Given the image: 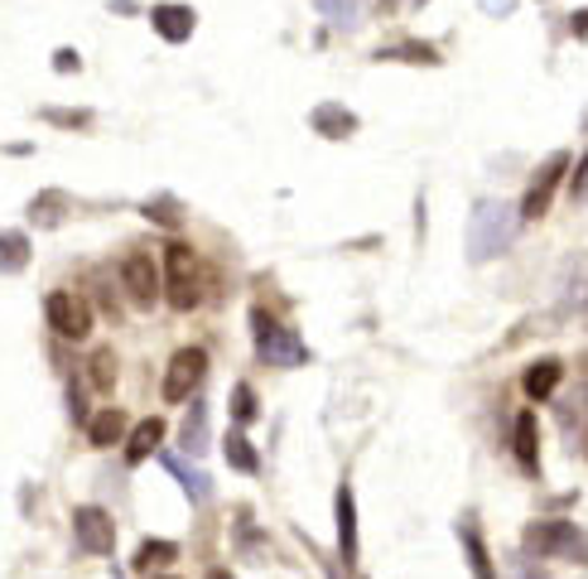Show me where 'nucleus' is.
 <instances>
[{
	"instance_id": "obj_1",
	"label": "nucleus",
	"mask_w": 588,
	"mask_h": 579,
	"mask_svg": "<svg viewBox=\"0 0 588 579\" xmlns=\"http://www.w3.org/2000/svg\"><path fill=\"white\" fill-rule=\"evenodd\" d=\"M516 228H521V208L502 199H483L473 208V218H468V256L473 261L502 256L516 242Z\"/></svg>"
},
{
	"instance_id": "obj_38",
	"label": "nucleus",
	"mask_w": 588,
	"mask_h": 579,
	"mask_svg": "<svg viewBox=\"0 0 588 579\" xmlns=\"http://www.w3.org/2000/svg\"><path fill=\"white\" fill-rule=\"evenodd\" d=\"M574 34H588V10H579V15H574Z\"/></svg>"
},
{
	"instance_id": "obj_6",
	"label": "nucleus",
	"mask_w": 588,
	"mask_h": 579,
	"mask_svg": "<svg viewBox=\"0 0 588 579\" xmlns=\"http://www.w3.org/2000/svg\"><path fill=\"white\" fill-rule=\"evenodd\" d=\"M208 377V352L203 348H179L165 367V381H159V397H165V406H183L193 401V391L203 387Z\"/></svg>"
},
{
	"instance_id": "obj_3",
	"label": "nucleus",
	"mask_w": 588,
	"mask_h": 579,
	"mask_svg": "<svg viewBox=\"0 0 588 579\" xmlns=\"http://www.w3.org/2000/svg\"><path fill=\"white\" fill-rule=\"evenodd\" d=\"M165 295H169V309H198L203 299V266H198V252L189 242H169L165 246Z\"/></svg>"
},
{
	"instance_id": "obj_36",
	"label": "nucleus",
	"mask_w": 588,
	"mask_h": 579,
	"mask_svg": "<svg viewBox=\"0 0 588 579\" xmlns=\"http://www.w3.org/2000/svg\"><path fill=\"white\" fill-rule=\"evenodd\" d=\"M516 579H550V575H545V570H540V565H531V560H521V565H516Z\"/></svg>"
},
{
	"instance_id": "obj_16",
	"label": "nucleus",
	"mask_w": 588,
	"mask_h": 579,
	"mask_svg": "<svg viewBox=\"0 0 588 579\" xmlns=\"http://www.w3.org/2000/svg\"><path fill=\"white\" fill-rule=\"evenodd\" d=\"M588 305V256H574L565 271H559V314L584 309Z\"/></svg>"
},
{
	"instance_id": "obj_24",
	"label": "nucleus",
	"mask_w": 588,
	"mask_h": 579,
	"mask_svg": "<svg viewBox=\"0 0 588 579\" xmlns=\"http://www.w3.org/2000/svg\"><path fill=\"white\" fill-rule=\"evenodd\" d=\"M559 425H565L569 440H579V434L588 430V387H579L565 406H559Z\"/></svg>"
},
{
	"instance_id": "obj_35",
	"label": "nucleus",
	"mask_w": 588,
	"mask_h": 579,
	"mask_svg": "<svg viewBox=\"0 0 588 579\" xmlns=\"http://www.w3.org/2000/svg\"><path fill=\"white\" fill-rule=\"evenodd\" d=\"M477 6H483L487 15H506V10H516V0H477Z\"/></svg>"
},
{
	"instance_id": "obj_5",
	"label": "nucleus",
	"mask_w": 588,
	"mask_h": 579,
	"mask_svg": "<svg viewBox=\"0 0 588 579\" xmlns=\"http://www.w3.org/2000/svg\"><path fill=\"white\" fill-rule=\"evenodd\" d=\"M122 295L130 299V309L150 314L159 305V295H165V275H159L155 256L145 252V246H130V256L122 261Z\"/></svg>"
},
{
	"instance_id": "obj_7",
	"label": "nucleus",
	"mask_w": 588,
	"mask_h": 579,
	"mask_svg": "<svg viewBox=\"0 0 588 579\" xmlns=\"http://www.w3.org/2000/svg\"><path fill=\"white\" fill-rule=\"evenodd\" d=\"M44 314H49V328L59 338H69V344H83V338L92 334V319H97V314H92V305L83 295H77V290H53L49 295V305H44Z\"/></svg>"
},
{
	"instance_id": "obj_11",
	"label": "nucleus",
	"mask_w": 588,
	"mask_h": 579,
	"mask_svg": "<svg viewBox=\"0 0 588 579\" xmlns=\"http://www.w3.org/2000/svg\"><path fill=\"white\" fill-rule=\"evenodd\" d=\"M150 20H155V34L169 39V44H189V39H193V24H198L193 6H155Z\"/></svg>"
},
{
	"instance_id": "obj_15",
	"label": "nucleus",
	"mask_w": 588,
	"mask_h": 579,
	"mask_svg": "<svg viewBox=\"0 0 588 579\" xmlns=\"http://www.w3.org/2000/svg\"><path fill=\"white\" fill-rule=\"evenodd\" d=\"M333 512H338V556L343 565H357V507H353V488H338L333 497Z\"/></svg>"
},
{
	"instance_id": "obj_23",
	"label": "nucleus",
	"mask_w": 588,
	"mask_h": 579,
	"mask_svg": "<svg viewBox=\"0 0 588 579\" xmlns=\"http://www.w3.org/2000/svg\"><path fill=\"white\" fill-rule=\"evenodd\" d=\"M30 266V236L24 232H0V271L15 275Z\"/></svg>"
},
{
	"instance_id": "obj_25",
	"label": "nucleus",
	"mask_w": 588,
	"mask_h": 579,
	"mask_svg": "<svg viewBox=\"0 0 588 579\" xmlns=\"http://www.w3.org/2000/svg\"><path fill=\"white\" fill-rule=\"evenodd\" d=\"M63 208H69V199H63V193H53V189H44V193H39V199L30 203V222H34V228H59V222H63Z\"/></svg>"
},
{
	"instance_id": "obj_20",
	"label": "nucleus",
	"mask_w": 588,
	"mask_h": 579,
	"mask_svg": "<svg viewBox=\"0 0 588 579\" xmlns=\"http://www.w3.org/2000/svg\"><path fill=\"white\" fill-rule=\"evenodd\" d=\"M314 130H324L328 140H347L357 130V116L347 112V107H338V102H324V107H314Z\"/></svg>"
},
{
	"instance_id": "obj_19",
	"label": "nucleus",
	"mask_w": 588,
	"mask_h": 579,
	"mask_svg": "<svg viewBox=\"0 0 588 579\" xmlns=\"http://www.w3.org/2000/svg\"><path fill=\"white\" fill-rule=\"evenodd\" d=\"M159 440H165V420H159V415L140 420V425L130 430V444H126V464L136 469V464H145V459H150V454H159Z\"/></svg>"
},
{
	"instance_id": "obj_8",
	"label": "nucleus",
	"mask_w": 588,
	"mask_h": 579,
	"mask_svg": "<svg viewBox=\"0 0 588 579\" xmlns=\"http://www.w3.org/2000/svg\"><path fill=\"white\" fill-rule=\"evenodd\" d=\"M569 175V155L565 150H555L550 160H545L536 169V179H531V189H526V199H521V218L526 222H536L550 213V203H555V189H559V179Z\"/></svg>"
},
{
	"instance_id": "obj_28",
	"label": "nucleus",
	"mask_w": 588,
	"mask_h": 579,
	"mask_svg": "<svg viewBox=\"0 0 588 579\" xmlns=\"http://www.w3.org/2000/svg\"><path fill=\"white\" fill-rule=\"evenodd\" d=\"M87 381H92L97 391H112V387H116V352H112V348H97V352H92Z\"/></svg>"
},
{
	"instance_id": "obj_39",
	"label": "nucleus",
	"mask_w": 588,
	"mask_h": 579,
	"mask_svg": "<svg viewBox=\"0 0 588 579\" xmlns=\"http://www.w3.org/2000/svg\"><path fill=\"white\" fill-rule=\"evenodd\" d=\"M208 579H232V575H227V570H208Z\"/></svg>"
},
{
	"instance_id": "obj_30",
	"label": "nucleus",
	"mask_w": 588,
	"mask_h": 579,
	"mask_svg": "<svg viewBox=\"0 0 588 579\" xmlns=\"http://www.w3.org/2000/svg\"><path fill=\"white\" fill-rule=\"evenodd\" d=\"M256 415H261L256 391H251L246 381H242V387H232V420H237V425H251V420H256Z\"/></svg>"
},
{
	"instance_id": "obj_9",
	"label": "nucleus",
	"mask_w": 588,
	"mask_h": 579,
	"mask_svg": "<svg viewBox=\"0 0 588 579\" xmlns=\"http://www.w3.org/2000/svg\"><path fill=\"white\" fill-rule=\"evenodd\" d=\"M73 536L87 556H112L116 550V522L102 507H77L73 512Z\"/></svg>"
},
{
	"instance_id": "obj_18",
	"label": "nucleus",
	"mask_w": 588,
	"mask_h": 579,
	"mask_svg": "<svg viewBox=\"0 0 588 579\" xmlns=\"http://www.w3.org/2000/svg\"><path fill=\"white\" fill-rule=\"evenodd\" d=\"M459 541H463L468 565H473L477 579H497V570H492V560H487V541H483V531H477V517H473V512H468V517L459 522Z\"/></svg>"
},
{
	"instance_id": "obj_33",
	"label": "nucleus",
	"mask_w": 588,
	"mask_h": 579,
	"mask_svg": "<svg viewBox=\"0 0 588 579\" xmlns=\"http://www.w3.org/2000/svg\"><path fill=\"white\" fill-rule=\"evenodd\" d=\"M53 69H59V73H77V54H73V49H59V54H53Z\"/></svg>"
},
{
	"instance_id": "obj_26",
	"label": "nucleus",
	"mask_w": 588,
	"mask_h": 579,
	"mask_svg": "<svg viewBox=\"0 0 588 579\" xmlns=\"http://www.w3.org/2000/svg\"><path fill=\"white\" fill-rule=\"evenodd\" d=\"M324 10V20H333L338 30H357L363 24V0H314Z\"/></svg>"
},
{
	"instance_id": "obj_12",
	"label": "nucleus",
	"mask_w": 588,
	"mask_h": 579,
	"mask_svg": "<svg viewBox=\"0 0 588 579\" xmlns=\"http://www.w3.org/2000/svg\"><path fill=\"white\" fill-rule=\"evenodd\" d=\"M159 464H165L169 478H179V483H183V493H189L193 503H212V478L193 469V459H183V454H169V450H165V454H159Z\"/></svg>"
},
{
	"instance_id": "obj_34",
	"label": "nucleus",
	"mask_w": 588,
	"mask_h": 579,
	"mask_svg": "<svg viewBox=\"0 0 588 579\" xmlns=\"http://www.w3.org/2000/svg\"><path fill=\"white\" fill-rule=\"evenodd\" d=\"M574 199H588V155H584L579 175H574Z\"/></svg>"
},
{
	"instance_id": "obj_22",
	"label": "nucleus",
	"mask_w": 588,
	"mask_h": 579,
	"mask_svg": "<svg viewBox=\"0 0 588 579\" xmlns=\"http://www.w3.org/2000/svg\"><path fill=\"white\" fill-rule=\"evenodd\" d=\"M174 560H179V546H174V541H145L130 565H136L140 575H155V570H169Z\"/></svg>"
},
{
	"instance_id": "obj_14",
	"label": "nucleus",
	"mask_w": 588,
	"mask_h": 579,
	"mask_svg": "<svg viewBox=\"0 0 588 579\" xmlns=\"http://www.w3.org/2000/svg\"><path fill=\"white\" fill-rule=\"evenodd\" d=\"M208 401H193L189 406V415H183V425H179V454L183 459H203L208 454Z\"/></svg>"
},
{
	"instance_id": "obj_37",
	"label": "nucleus",
	"mask_w": 588,
	"mask_h": 579,
	"mask_svg": "<svg viewBox=\"0 0 588 579\" xmlns=\"http://www.w3.org/2000/svg\"><path fill=\"white\" fill-rule=\"evenodd\" d=\"M116 15H136V0H112Z\"/></svg>"
},
{
	"instance_id": "obj_4",
	"label": "nucleus",
	"mask_w": 588,
	"mask_h": 579,
	"mask_svg": "<svg viewBox=\"0 0 588 579\" xmlns=\"http://www.w3.org/2000/svg\"><path fill=\"white\" fill-rule=\"evenodd\" d=\"M251 338H256V358L265 367H304L309 362V348L294 328L275 324L265 309H251Z\"/></svg>"
},
{
	"instance_id": "obj_13",
	"label": "nucleus",
	"mask_w": 588,
	"mask_h": 579,
	"mask_svg": "<svg viewBox=\"0 0 588 579\" xmlns=\"http://www.w3.org/2000/svg\"><path fill=\"white\" fill-rule=\"evenodd\" d=\"M512 450H516V464L526 469L531 478H540V430H536V415H531V411H521V415H516Z\"/></svg>"
},
{
	"instance_id": "obj_40",
	"label": "nucleus",
	"mask_w": 588,
	"mask_h": 579,
	"mask_svg": "<svg viewBox=\"0 0 588 579\" xmlns=\"http://www.w3.org/2000/svg\"><path fill=\"white\" fill-rule=\"evenodd\" d=\"M406 6H424V0H406Z\"/></svg>"
},
{
	"instance_id": "obj_32",
	"label": "nucleus",
	"mask_w": 588,
	"mask_h": 579,
	"mask_svg": "<svg viewBox=\"0 0 588 579\" xmlns=\"http://www.w3.org/2000/svg\"><path fill=\"white\" fill-rule=\"evenodd\" d=\"M44 122H59V126H73V130H83V126L92 122V116H87V112H53V107H49V112H44Z\"/></svg>"
},
{
	"instance_id": "obj_27",
	"label": "nucleus",
	"mask_w": 588,
	"mask_h": 579,
	"mask_svg": "<svg viewBox=\"0 0 588 579\" xmlns=\"http://www.w3.org/2000/svg\"><path fill=\"white\" fill-rule=\"evenodd\" d=\"M227 464H232L237 473H256L261 469V459H256V450H251V440L242 430L227 434Z\"/></svg>"
},
{
	"instance_id": "obj_17",
	"label": "nucleus",
	"mask_w": 588,
	"mask_h": 579,
	"mask_svg": "<svg viewBox=\"0 0 588 579\" xmlns=\"http://www.w3.org/2000/svg\"><path fill=\"white\" fill-rule=\"evenodd\" d=\"M559 377H565V362H559V358H540V362H531V367H526L521 387H526V397H531V401H550V397H555V387H559Z\"/></svg>"
},
{
	"instance_id": "obj_10",
	"label": "nucleus",
	"mask_w": 588,
	"mask_h": 579,
	"mask_svg": "<svg viewBox=\"0 0 588 579\" xmlns=\"http://www.w3.org/2000/svg\"><path fill=\"white\" fill-rule=\"evenodd\" d=\"M126 411L122 406H102L97 415H87V444L92 450H112V444H122L126 440Z\"/></svg>"
},
{
	"instance_id": "obj_31",
	"label": "nucleus",
	"mask_w": 588,
	"mask_h": 579,
	"mask_svg": "<svg viewBox=\"0 0 588 579\" xmlns=\"http://www.w3.org/2000/svg\"><path fill=\"white\" fill-rule=\"evenodd\" d=\"M97 295H102L106 314H112V319H122V299H116V285H112V275H106V271H97Z\"/></svg>"
},
{
	"instance_id": "obj_29",
	"label": "nucleus",
	"mask_w": 588,
	"mask_h": 579,
	"mask_svg": "<svg viewBox=\"0 0 588 579\" xmlns=\"http://www.w3.org/2000/svg\"><path fill=\"white\" fill-rule=\"evenodd\" d=\"M140 213L150 218V222H159V228H179V222H183V208H179V199H169V193L150 199V203L140 208Z\"/></svg>"
},
{
	"instance_id": "obj_21",
	"label": "nucleus",
	"mask_w": 588,
	"mask_h": 579,
	"mask_svg": "<svg viewBox=\"0 0 588 579\" xmlns=\"http://www.w3.org/2000/svg\"><path fill=\"white\" fill-rule=\"evenodd\" d=\"M381 63H424V69H434L439 63V49L434 44H420V39H406V44H391V49H377Z\"/></svg>"
},
{
	"instance_id": "obj_2",
	"label": "nucleus",
	"mask_w": 588,
	"mask_h": 579,
	"mask_svg": "<svg viewBox=\"0 0 588 579\" xmlns=\"http://www.w3.org/2000/svg\"><path fill=\"white\" fill-rule=\"evenodd\" d=\"M531 560H574L588 565V536L574 522H531L521 536Z\"/></svg>"
}]
</instances>
